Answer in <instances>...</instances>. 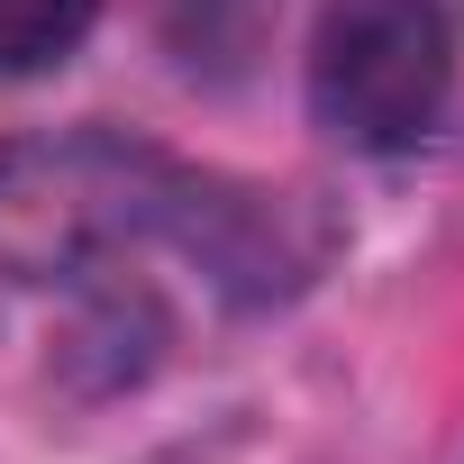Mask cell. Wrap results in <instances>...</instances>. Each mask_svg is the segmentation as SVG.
Segmentation results:
<instances>
[{"label": "cell", "instance_id": "3957f363", "mask_svg": "<svg viewBox=\"0 0 464 464\" xmlns=\"http://www.w3.org/2000/svg\"><path fill=\"white\" fill-rule=\"evenodd\" d=\"M101 19V0H0V82L64 64Z\"/></svg>", "mask_w": 464, "mask_h": 464}, {"label": "cell", "instance_id": "277c9868", "mask_svg": "<svg viewBox=\"0 0 464 464\" xmlns=\"http://www.w3.org/2000/svg\"><path fill=\"white\" fill-rule=\"evenodd\" d=\"M182 10V46H246L265 0H173Z\"/></svg>", "mask_w": 464, "mask_h": 464}, {"label": "cell", "instance_id": "7a4b0ae2", "mask_svg": "<svg viewBox=\"0 0 464 464\" xmlns=\"http://www.w3.org/2000/svg\"><path fill=\"white\" fill-rule=\"evenodd\" d=\"M455 10L446 0H328L310 37V119L355 155H401L446 119Z\"/></svg>", "mask_w": 464, "mask_h": 464}, {"label": "cell", "instance_id": "6da1fadb", "mask_svg": "<svg viewBox=\"0 0 464 464\" xmlns=\"http://www.w3.org/2000/svg\"><path fill=\"white\" fill-rule=\"evenodd\" d=\"M292 209L237 191L128 128H55L0 146V283H92L137 246H182L218 283L274 292L310 265L283 246Z\"/></svg>", "mask_w": 464, "mask_h": 464}]
</instances>
